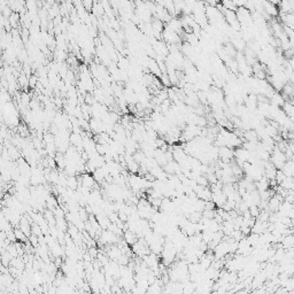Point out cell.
I'll list each match as a JSON object with an SVG mask.
<instances>
[{"instance_id": "7a4b0ae2", "label": "cell", "mask_w": 294, "mask_h": 294, "mask_svg": "<svg viewBox=\"0 0 294 294\" xmlns=\"http://www.w3.org/2000/svg\"><path fill=\"white\" fill-rule=\"evenodd\" d=\"M82 182H83V187H86L90 190L94 184V178L90 175H85V176L82 177Z\"/></svg>"}, {"instance_id": "6da1fadb", "label": "cell", "mask_w": 294, "mask_h": 294, "mask_svg": "<svg viewBox=\"0 0 294 294\" xmlns=\"http://www.w3.org/2000/svg\"><path fill=\"white\" fill-rule=\"evenodd\" d=\"M124 239H125V243L128 244V245H134V244L137 243V235L134 233V232L130 231V230H126L125 232H124Z\"/></svg>"}]
</instances>
